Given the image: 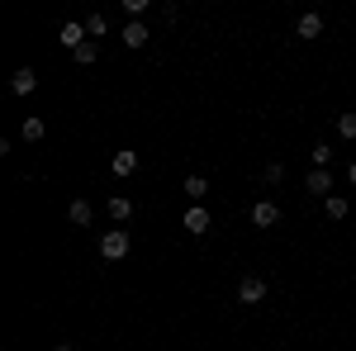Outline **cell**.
Instances as JSON below:
<instances>
[{
    "mask_svg": "<svg viewBox=\"0 0 356 351\" xmlns=\"http://www.w3.org/2000/svg\"><path fill=\"white\" fill-rule=\"evenodd\" d=\"M266 299V280L261 275H243L238 280V304H261Z\"/></svg>",
    "mask_w": 356,
    "mask_h": 351,
    "instance_id": "cell-3",
    "label": "cell"
},
{
    "mask_svg": "<svg viewBox=\"0 0 356 351\" xmlns=\"http://www.w3.org/2000/svg\"><path fill=\"white\" fill-rule=\"evenodd\" d=\"M129 247H134V238H129L124 228H110V233L100 238V256H105V261H124V256H129Z\"/></svg>",
    "mask_w": 356,
    "mask_h": 351,
    "instance_id": "cell-1",
    "label": "cell"
},
{
    "mask_svg": "<svg viewBox=\"0 0 356 351\" xmlns=\"http://www.w3.org/2000/svg\"><path fill=\"white\" fill-rule=\"evenodd\" d=\"M86 33H90V43H95V38H105V33H110V15H105V10L86 15Z\"/></svg>",
    "mask_w": 356,
    "mask_h": 351,
    "instance_id": "cell-10",
    "label": "cell"
},
{
    "mask_svg": "<svg viewBox=\"0 0 356 351\" xmlns=\"http://www.w3.org/2000/svg\"><path fill=\"white\" fill-rule=\"evenodd\" d=\"M105 214H110L114 223H129V218H134V199H124V195H114L110 204H105Z\"/></svg>",
    "mask_w": 356,
    "mask_h": 351,
    "instance_id": "cell-8",
    "label": "cell"
},
{
    "mask_svg": "<svg viewBox=\"0 0 356 351\" xmlns=\"http://www.w3.org/2000/svg\"><path fill=\"white\" fill-rule=\"evenodd\" d=\"M53 351H76V347H72V342H57V347Z\"/></svg>",
    "mask_w": 356,
    "mask_h": 351,
    "instance_id": "cell-22",
    "label": "cell"
},
{
    "mask_svg": "<svg viewBox=\"0 0 356 351\" xmlns=\"http://www.w3.org/2000/svg\"><path fill=\"white\" fill-rule=\"evenodd\" d=\"M323 214H328L332 223H337V218H347V199H342V195H328V199H323Z\"/></svg>",
    "mask_w": 356,
    "mask_h": 351,
    "instance_id": "cell-14",
    "label": "cell"
},
{
    "mask_svg": "<svg viewBox=\"0 0 356 351\" xmlns=\"http://www.w3.org/2000/svg\"><path fill=\"white\" fill-rule=\"evenodd\" d=\"M275 223H280V204L257 199V204H252V228H275Z\"/></svg>",
    "mask_w": 356,
    "mask_h": 351,
    "instance_id": "cell-5",
    "label": "cell"
},
{
    "mask_svg": "<svg viewBox=\"0 0 356 351\" xmlns=\"http://www.w3.org/2000/svg\"><path fill=\"white\" fill-rule=\"evenodd\" d=\"M76 62H81V67H90V62H95V57H100V43H81V48H76Z\"/></svg>",
    "mask_w": 356,
    "mask_h": 351,
    "instance_id": "cell-17",
    "label": "cell"
},
{
    "mask_svg": "<svg viewBox=\"0 0 356 351\" xmlns=\"http://www.w3.org/2000/svg\"><path fill=\"white\" fill-rule=\"evenodd\" d=\"M280 181H285V166L271 162V166H266V186H280Z\"/></svg>",
    "mask_w": 356,
    "mask_h": 351,
    "instance_id": "cell-20",
    "label": "cell"
},
{
    "mask_svg": "<svg viewBox=\"0 0 356 351\" xmlns=\"http://www.w3.org/2000/svg\"><path fill=\"white\" fill-rule=\"evenodd\" d=\"M209 223H214V218H209V209H204V204L186 209V218H181V228H186V233H195V238H204V233H209Z\"/></svg>",
    "mask_w": 356,
    "mask_h": 351,
    "instance_id": "cell-4",
    "label": "cell"
},
{
    "mask_svg": "<svg viewBox=\"0 0 356 351\" xmlns=\"http://www.w3.org/2000/svg\"><path fill=\"white\" fill-rule=\"evenodd\" d=\"M57 38H62V48H81V43H90V33H86V19H67V24L57 28Z\"/></svg>",
    "mask_w": 356,
    "mask_h": 351,
    "instance_id": "cell-2",
    "label": "cell"
},
{
    "mask_svg": "<svg viewBox=\"0 0 356 351\" xmlns=\"http://www.w3.org/2000/svg\"><path fill=\"white\" fill-rule=\"evenodd\" d=\"M43 133H48V124H43V119H24V129H19V138H24V142H38Z\"/></svg>",
    "mask_w": 356,
    "mask_h": 351,
    "instance_id": "cell-15",
    "label": "cell"
},
{
    "mask_svg": "<svg viewBox=\"0 0 356 351\" xmlns=\"http://www.w3.org/2000/svg\"><path fill=\"white\" fill-rule=\"evenodd\" d=\"M67 218H72L76 228H86V223L95 218V209H90V199H72V204H67Z\"/></svg>",
    "mask_w": 356,
    "mask_h": 351,
    "instance_id": "cell-9",
    "label": "cell"
},
{
    "mask_svg": "<svg viewBox=\"0 0 356 351\" xmlns=\"http://www.w3.org/2000/svg\"><path fill=\"white\" fill-rule=\"evenodd\" d=\"M295 33H300V38H318V33H323V15H300Z\"/></svg>",
    "mask_w": 356,
    "mask_h": 351,
    "instance_id": "cell-11",
    "label": "cell"
},
{
    "mask_svg": "<svg viewBox=\"0 0 356 351\" xmlns=\"http://www.w3.org/2000/svg\"><path fill=\"white\" fill-rule=\"evenodd\" d=\"M10 90H15V95H33V90H38V76H33V67H19V72L10 76Z\"/></svg>",
    "mask_w": 356,
    "mask_h": 351,
    "instance_id": "cell-7",
    "label": "cell"
},
{
    "mask_svg": "<svg viewBox=\"0 0 356 351\" xmlns=\"http://www.w3.org/2000/svg\"><path fill=\"white\" fill-rule=\"evenodd\" d=\"M186 195H191V199H204V195H209V181H204V176H186Z\"/></svg>",
    "mask_w": 356,
    "mask_h": 351,
    "instance_id": "cell-16",
    "label": "cell"
},
{
    "mask_svg": "<svg viewBox=\"0 0 356 351\" xmlns=\"http://www.w3.org/2000/svg\"><path fill=\"white\" fill-rule=\"evenodd\" d=\"M304 190H309V195H323V199H328V195H332V171L314 166V171L304 176Z\"/></svg>",
    "mask_w": 356,
    "mask_h": 351,
    "instance_id": "cell-6",
    "label": "cell"
},
{
    "mask_svg": "<svg viewBox=\"0 0 356 351\" xmlns=\"http://www.w3.org/2000/svg\"><path fill=\"white\" fill-rule=\"evenodd\" d=\"M309 157H314V166H323V171H328V162H332V147H328V142H314V152H309Z\"/></svg>",
    "mask_w": 356,
    "mask_h": 351,
    "instance_id": "cell-18",
    "label": "cell"
},
{
    "mask_svg": "<svg viewBox=\"0 0 356 351\" xmlns=\"http://www.w3.org/2000/svg\"><path fill=\"white\" fill-rule=\"evenodd\" d=\"M143 43H147V28H143V24L134 19V24L124 28V48H143Z\"/></svg>",
    "mask_w": 356,
    "mask_h": 351,
    "instance_id": "cell-13",
    "label": "cell"
},
{
    "mask_svg": "<svg viewBox=\"0 0 356 351\" xmlns=\"http://www.w3.org/2000/svg\"><path fill=\"white\" fill-rule=\"evenodd\" d=\"M114 176H134L138 171V152H114Z\"/></svg>",
    "mask_w": 356,
    "mask_h": 351,
    "instance_id": "cell-12",
    "label": "cell"
},
{
    "mask_svg": "<svg viewBox=\"0 0 356 351\" xmlns=\"http://www.w3.org/2000/svg\"><path fill=\"white\" fill-rule=\"evenodd\" d=\"M347 181H352V186H356V162H352V166H347Z\"/></svg>",
    "mask_w": 356,
    "mask_h": 351,
    "instance_id": "cell-21",
    "label": "cell"
},
{
    "mask_svg": "<svg viewBox=\"0 0 356 351\" xmlns=\"http://www.w3.org/2000/svg\"><path fill=\"white\" fill-rule=\"evenodd\" d=\"M337 133H342V138H356V114H337Z\"/></svg>",
    "mask_w": 356,
    "mask_h": 351,
    "instance_id": "cell-19",
    "label": "cell"
}]
</instances>
